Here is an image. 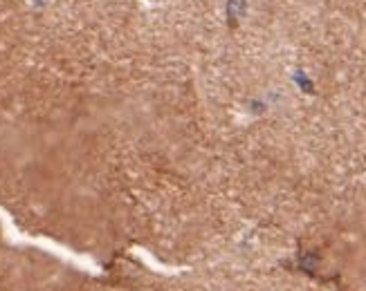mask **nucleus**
I'll return each mask as SVG.
<instances>
[]
</instances>
